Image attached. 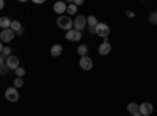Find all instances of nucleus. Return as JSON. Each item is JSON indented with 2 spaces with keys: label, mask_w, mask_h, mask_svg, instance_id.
I'll use <instances>...</instances> for the list:
<instances>
[{
  "label": "nucleus",
  "mask_w": 157,
  "mask_h": 116,
  "mask_svg": "<svg viewBox=\"0 0 157 116\" xmlns=\"http://www.w3.org/2000/svg\"><path fill=\"white\" fill-rule=\"evenodd\" d=\"M57 25H58L60 28L69 32V30H72V27H74V21H72L69 16H63V14H61V16L57 19Z\"/></svg>",
  "instance_id": "f257e3e1"
},
{
  "label": "nucleus",
  "mask_w": 157,
  "mask_h": 116,
  "mask_svg": "<svg viewBox=\"0 0 157 116\" xmlns=\"http://www.w3.org/2000/svg\"><path fill=\"white\" fill-rule=\"evenodd\" d=\"M94 33H96L98 36L104 38V39H107V36L110 35V28H109V25H107V24H104V22H98Z\"/></svg>",
  "instance_id": "f03ea898"
},
{
  "label": "nucleus",
  "mask_w": 157,
  "mask_h": 116,
  "mask_svg": "<svg viewBox=\"0 0 157 116\" xmlns=\"http://www.w3.org/2000/svg\"><path fill=\"white\" fill-rule=\"evenodd\" d=\"M86 28V16L83 14H78L75 19H74V30L77 32H82Z\"/></svg>",
  "instance_id": "7ed1b4c3"
},
{
  "label": "nucleus",
  "mask_w": 157,
  "mask_h": 116,
  "mask_svg": "<svg viewBox=\"0 0 157 116\" xmlns=\"http://www.w3.org/2000/svg\"><path fill=\"white\" fill-rule=\"evenodd\" d=\"M5 97L10 102H17L19 100V91H17V88H14V86L6 88L5 89Z\"/></svg>",
  "instance_id": "20e7f679"
},
{
  "label": "nucleus",
  "mask_w": 157,
  "mask_h": 116,
  "mask_svg": "<svg viewBox=\"0 0 157 116\" xmlns=\"http://www.w3.org/2000/svg\"><path fill=\"white\" fill-rule=\"evenodd\" d=\"M154 111V107L149 104V102H143L141 105H138V113L141 116H151Z\"/></svg>",
  "instance_id": "39448f33"
},
{
  "label": "nucleus",
  "mask_w": 157,
  "mask_h": 116,
  "mask_svg": "<svg viewBox=\"0 0 157 116\" xmlns=\"http://www.w3.org/2000/svg\"><path fill=\"white\" fill-rule=\"evenodd\" d=\"M16 33L13 32L11 28H6V30H2V33H0V41L2 43H11L13 39H14Z\"/></svg>",
  "instance_id": "423d86ee"
},
{
  "label": "nucleus",
  "mask_w": 157,
  "mask_h": 116,
  "mask_svg": "<svg viewBox=\"0 0 157 116\" xmlns=\"http://www.w3.org/2000/svg\"><path fill=\"white\" fill-rule=\"evenodd\" d=\"M78 64H80V68H82L83 71H91V68H93V60L86 55V57H82V58H80Z\"/></svg>",
  "instance_id": "0eeeda50"
},
{
  "label": "nucleus",
  "mask_w": 157,
  "mask_h": 116,
  "mask_svg": "<svg viewBox=\"0 0 157 116\" xmlns=\"http://www.w3.org/2000/svg\"><path fill=\"white\" fill-rule=\"evenodd\" d=\"M6 66H8V69L16 71V69L19 68V58H17V57H14V55L8 57V58H6Z\"/></svg>",
  "instance_id": "6e6552de"
},
{
  "label": "nucleus",
  "mask_w": 157,
  "mask_h": 116,
  "mask_svg": "<svg viewBox=\"0 0 157 116\" xmlns=\"http://www.w3.org/2000/svg\"><path fill=\"white\" fill-rule=\"evenodd\" d=\"M96 25H98V19L94 16H88L86 17V27H88V32L90 33H94Z\"/></svg>",
  "instance_id": "1a4fd4ad"
},
{
  "label": "nucleus",
  "mask_w": 157,
  "mask_h": 116,
  "mask_svg": "<svg viewBox=\"0 0 157 116\" xmlns=\"http://www.w3.org/2000/svg\"><path fill=\"white\" fill-rule=\"evenodd\" d=\"M82 38V32H77V30H69V32H66V39H69V41H78Z\"/></svg>",
  "instance_id": "9d476101"
},
{
  "label": "nucleus",
  "mask_w": 157,
  "mask_h": 116,
  "mask_svg": "<svg viewBox=\"0 0 157 116\" xmlns=\"http://www.w3.org/2000/svg\"><path fill=\"white\" fill-rule=\"evenodd\" d=\"M110 50H112V46H110L109 41H104V43L99 46V54H101V55H109Z\"/></svg>",
  "instance_id": "9b49d317"
},
{
  "label": "nucleus",
  "mask_w": 157,
  "mask_h": 116,
  "mask_svg": "<svg viewBox=\"0 0 157 116\" xmlns=\"http://www.w3.org/2000/svg\"><path fill=\"white\" fill-rule=\"evenodd\" d=\"M66 8H68V5L64 3V2H57V3L54 5V11L58 13L60 16H61V13H66Z\"/></svg>",
  "instance_id": "f8f14e48"
},
{
  "label": "nucleus",
  "mask_w": 157,
  "mask_h": 116,
  "mask_svg": "<svg viewBox=\"0 0 157 116\" xmlns=\"http://www.w3.org/2000/svg\"><path fill=\"white\" fill-rule=\"evenodd\" d=\"M61 52H63V46L61 44H55V46H52V49H50V55L52 57H60Z\"/></svg>",
  "instance_id": "ddd939ff"
},
{
  "label": "nucleus",
  "mask_w": 157,
  "mask_h": 116,
  "mask_svg": "<svg viewBox=\"0 0 157 116\" xmlns=\"http://www.w3.org/2000/svg\"><path fill=\"white\" fill-rule=\"evenodd\" d=\"M10 27H11V19L6 17V16L0 17V28H2V30H6V28H10Z\"/></svg>",
  "instance_id": "4468645a"
},
{
  "label": "nucleus",
  "mask_w": 157,
  "mask_h": 116,
  "mask_svg": "<svg viewBox=\"0 0 157 116\" xmlns=\"http://www.w3.org/2000/svg\"><path fill=\"white\" fill-rule=\"evenodd\" d=\"M127 111H129L130 114L138 113V104H135V102H130V104L127 105Z\"/></svg>",
  "instance_id": "2eb2a0df"
},
{
  "label": "nucleus",
  "mask_w": 157,
  "mask_h": 116,
  "mask_svg": "<svg viewBox=\"0 0 157 116\" xmlns=\"http://www.w3.org/2000/svg\"><path fill=\"white\" fill-rule=\"evenodd\" d=\"M14 33H17L19 30H22V25H21V22L19 21H11V27H10Z\"/></svg>",
  "instance_id": "dca6fc26"
},
{
  "label": "nucleus",
  "mask_w": 157,
  "mask_h": 116,
  "mask_svg": "<svg viewBox=\"0 0 157 116\" xmlns=\"http://www.w3.org/2000/svg\"><path fill=\"white\" fill-rule=\"evenodd\" d=\"M77 54L80 55V58H82V57H86V54H88V47H86L85 44L78 46V49H77Z\"/></svg>",
  "instance_id": "f3484780"
},
{
  "label": "nucleus",
  "mask_w": 157,
  "mask_h": 116,
  "mask_svg": "<svg viewBox=\"0 0 157 116\" xmlns=\"http://www.w3.org/2000/svg\"><path fill=\"white\" fill-rule=\"evenodd\" d=\"M66 13H68L69 16H74L75 13H77V6H75L74 3H69V5H68V8H66Z\"/></svg>",
  "instance_id": "a211bd4d"
},
{
  "label": "nucleus",
  "mask_w": 157,
  "mask_h": 116,
  "mask_svg": "<svg viewBox=\"0 0 157 116\" xmlns=\"http://www.w3.org/2000/svg\"><path fill=\"white\" fill-rule=\"evenodd\" d=\"M0 55L5 57V58L11 57V47H3V50H2V54H0Z\"/></svg>",
  "instance_id": "6ab92c4d"
},
{
  "label": "nucleus",
  "mask_w": 157,
  "mask_h": 116,
  "mask_svg": "<svg viewBox=\"0 0 157 116\" xmlns=\"http://www.w3.org/2000/svg\"><path fill=\"white\" fill-rule=\"evenodd\" d=\"M149 22L151 24H157V11H152L149 14Z\"/></svg>",
  "instance_id": "aec40b11"
},
{
  "label": "nucleus",
  "mask_w": 157,
  "mask_h": 116,
  "mask_svg": "<svg viewBox=\"0 0 157 116\" xmlns=\"http://www.w3.org/2000/svg\"><path fill=\"white\" fill-rule=\"evenodd\" d=\"M21 86H24V79L16 77V79H14V88H21Z\"/></svg>",
  "instance_id": "412c9836"
},
{
  "label": "nucleus",
  "mask_w": 157,
  "mask_h": 116,
  "mask_svg": "<svg viewBox=\"0 0 157 116\" xmlns=\"http://www.w3.org/2000/svg\"><path fill=\"white\" fill-rule=\"evenodd\" d=\"M16 75H17V77H19V79H22V77H24V75H25V69H24V68H21V66H19V68H17V69H16Z\"/></svg>",
  "instance_id": "4be33fe9"
},
{
  "label": "nucleus",
  "mask_w": 157,
  "mask_h": 116,
  "mask_svg": "<svg viewBox=\"0 0 157 116\" xmlns=\"http://www.w3.org/2000/svg\"><path fill=\"white\" fill-rule=\"evenodd\" d=\"M8 71H10V69H8V66H6V63H5V64H2V66H0V74H3V75H5V74H6Z\"/></svg>",
  "instance_id": "5701e85b"
},
{
  "label": "nucleus",
  "mask_w": 157,
  "mask_h": 116,
  "mask_svg": "<svg viewBox=\"0 0 157 116\" xmlns=\"http://www.w3.org/2000/svg\"><path fill=\"white\" fill-rule=\"evenodd\" d=\"M126 16L132 19V17H135V13H134V11H126Z\"/></svg>",
  "instance_id": "b1692460"
},
{
  "label": "nucleus",
  "mask_w": 157,
  "mask_h": 116,
  "mask_svg": "<svg viewBox=\"0 0 157 116\" xmlns=\"http://www.w3.org/2000/svg\"><path fill=\"white\" fill-rule=\"evenodd\" d=\"M75 6H80V5H83V0H74V2H72Z\"/></svg>",
  "instance_id": "393cba45"
},
{
  "label": "nucleus",
  "mask_w": 157,
  "mask_h": 116,
  "mask_svg": "<svg viewBox=\"0 0 157 116\" xmlns=\"http://www.w3.org/2000/svg\"><path fill=\"white\" fill-rule=\"evenodd\" d=\"M5 63H6V58L0 55V66H2V64H5Z\"/></svg>",
  "instance_id": "a878e982"
},
{
  "label": "nucleus",
  "mask_w": 157,
  "mask_h": 116,
  "mask_svg": "<svg viewBox=\"0 0 157 116\" xmlns=\"http://www.w3.org/2000/svg\"><path fill=\"white\" fill-rule=\"evenodd\" d=\"M3 6H5V2H3V0H0V11L3 9Z\"/></svg>",
  "instance_id": "bb28decb"
},
{
  "label": "nucleus",
  "mask_w": 157,
  "mask_h": 116,
  "mask_svg": "<svg viewBox=\"0 0 157 116\" xmlns=\"http://www.w3.org/2000/svg\"><path fill=\"white\" fill-rule=\"evenodd\" d=\"M16 35H17V36H22V35H24V28H22V30H19Z\"/></svg>",
  "instance_id": "cd10ccee"
},
{
  "label": "nucleus",
  "mask_w": 157,
  "mask_h": 116,
  "mask_svg": "<svg viewBox=\"0 0 157 116\" xmlns=\"http://www.w3.org/2000/svg\"><path fill=\"white\" fill-rule=\"evenodd\" d=\"M2 50H3V44H2V41H0V54H2Z\"/></svg>",
  "instance_id": "c85d7f7f"
},
{
  "label": "nucleus",
  "mask_w": 157,
  "mask_h": 116,
  "mask_svg": "<svg viewBox=\"0 0 157 116\" xmlns=\"http://www.w3.org/2000/svg\"><path fill=\"white\" fill-rule=\"evenodd\" d=\"M132 116H141V114H140V113H135V114H132Z\"/></svg>",
  "instance_id": "c756f323"
}]
</instances>
